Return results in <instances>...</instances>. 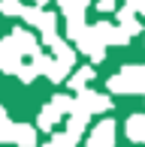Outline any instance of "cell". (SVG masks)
Segmentation results:
<instances>
[{"label": "cell", "instance_id": "obj_1", "mask_svg": "<svg viewBox=\"0 0 145 147\" xmlns=\"http://www.w3.org/2000/svg\"><path fill=\"white\" fill-rule=\"evenodd\" d=\"M112 93H145V66H121L118 75L109 78Z\"/></svg>", "mask_w": 145, "mask_h": 147}, {"label": "cell", "instance_id": "obj_2", "mask_svg": "<svg viewBox=\"0 0 145 147\" xmlns=\"http://www.w3.org/2000/svg\"><path fill=\"white\" fill-rule=\"evenodd\" d=\"M76 45H79V51H82V54H88L94 63H103V57H106V42H103V39L97 36L91 27L76 39Z\"/></svg>", "mask_w": 145, "mask_h": 147}, {"label": "cell", "instance_id": "obj_3", "mask_svg": "<svg viewBox=\"0 0 145 147\" xmlns=\"http://www.w3.org/2000/svg\"><path fill=\"white\" fill-rule=\"evenodd\" d=\"M0 69L9 72V75L21 69V51H18V45H15L12 36H6L3 42H0Z\"/></svg>", "mask_w": 145, "mask_h": 147}, {"label": "cell", "instance_id": "obj_4", "mask_svg": "<svg viewBox=\"0 0 145 147\" xmlns=\"http://www.w3.org/2000/svg\"><path fill=\"white\" fill-rule=\"evenodd\" d=\"M91 30H94L97 36H100L103 42H106V45H127V42H130V33L124 30L121 24L115 27V24H109V21H97Z\"/></svg>", "mask_w": 145, "mask_h": 147}, {"label": "cell", "instance_id": "obj_5", "mask_svg": "<svg viewBox=\"0 0 145 147\" xmlns=\"http://www.w3.org/2000/svg\"><path fill=\"white\" fill-rule=\"evenodd\" d=\"M79 102L91 111V114H103L112 108V99L106 93H94V90H79Z\"/></svg>", "mask_w": 145, "mask_h": 147}, {"label": "cell", "instance_id": "obj_6", "mask_svg": "<svg viewBox=\"0 0 145 147\" xmlns=\"http://www.w3.org/2000/svg\"><path fill=\"white\" fill-rule=\"evenodd\" d=\"M42 42L49 45L51 51H55V57L61 60V63H67V66H72V60H76V54H72V48L67 42H64L61 36H57V33H49V36H42Z\"/></svg>", "mask_w": 145, "mask_h": 147}, {"label": "cell", "instance_id": "obj_7", "mask_svg": "<svg viewBox=\"0 0 145 147\" xmlns=\"http://www.w3.org/2000/svg\"><path fill=\"white\" fill-rule=\"evenodd\" d=\"M91 141L97 147H112L115 144V123L112 120H100L94 126V132H91Z\"/></svg>", "mask_w": 145, "mask_h": 147}, {"label": "cell", "instance_id": "obj_8", "mask_svg": "<svg viewBox=\"0 0 145 147\" xmlns=\"http://www.w3.org/2000/svg\"><path fill=\"white\" fill-rule=\"evenodd\" d=\"M12 39H15V45H18V51L21 54H39V42L34 39V33L30 30H24V27H18V30H12Z\"/></svg>", "mask_w": 145, "mask_h": 147}, {"label": "cell", "instance_id": "obj_9", "mask_svg": "<svg viewBox=\"0 0 145 147\" xmlns=\"http://www.w3.org/2000/svg\"><path fill=\"white\" fill-rule=\"evenodd\" d=\"M124 132L133 144H145V114H133L124 126Z\"/></svg>", "mask_w": 145, "mask_h": 147}, {"label": "cell", "instance_id": "obj_10", "mask_svg": "<svg viewBox=\"0 0 145 147\" xmlns=\"http://www.w3.org/2000/svg\"><path fill=\"white\" fill-rule=\"evenodd\" d=\"M118 24H121V27L127 30L130 36H136V33L142 30V24H139V18H136V12L130 9V6H121V12H118Z\"/></svg>", "mask_w": 145, "mask_h": 147}, {"label": "cell", "instance_id": "obj_11", "mask_svg": "<svg viewBox=\"0 0 145 147\" xmlns=\"http://www.w3.org/2000/svg\"><path fill=\"white\" fill-rule=\"evenodd\" d=\"M15 144L18 147H36V126L15 123Z\"/></svg>", "mask_w": 145, "mask_h": 147}, {"label": "cell", "instance_id": "obj_12", "mask_svg": "<svg viewBox=\"0 0 145 147\" xmlns=\"http://www.w3.org/2000/svg\"><path fill=\"white\" fill-rule=\"evenodd\" d=\"M57 120H61V111H57L55 105L49 102V105H45L42 111H39V117H36V129H45V132H49L51 126L57 123Z\"/></svg>", "mask_w": 145, "mask_h": 147}, {"label": "cell", "instance_id": "obj_13", "mask_svg": "<svg viewBox=\"0 0 145 147\" xmlns=\"http://www.w3.org/2000/svg\"><path fill=\"white\" fill-rule=\"evenodd\" d=\"M79 144V135L76 132H55V135H51V141L49 144H42V147H76Z\"/></svg>", "mask_w": 145, "mask_h": 147}, {"label": "cell", "instance_id": "obj_14", "mask_svg": "<svg viewBox=\"0 0 145 147\" xmlns=\"http://www.w3.org/2000/svg\"><path fill=\"white\" fill-rule=\"evenodd\" d=\"M34 27H36V30H42V36H49V33H55V27H57V15H55V12H45V9H42Z\"/></svg>", "mask_w": 145, "mask_h": 147}, {"label": "cell", "instance_id": "obj_15", "mask_svg": "<svg viewBox=\"0 0 145 147\" xmlns=\"http://www.w3.org/2000/svg\"><path fill=\"white\" fill-rule=\"evenodd\" d=\"M91 78H94V69H91V66H85V69H79L72 78H67V81H70V87H72V90H85Z\"/></svg>", "mask_w": 145, "mask_h": 147}, {"label": "cell", "instance_id": "obj_16", "mask_svg": "<svg viewBox=\"0 0 145 147\" xmlns=\"http://www.w3.org/2000/svg\"><path fill=\"white\" fill-rule=\"evenodd\" d=\"M9 141H15V123L0 117V144H9Z\"/></svg>", "mask_w": 145, "mask_h": 147}, {"label": "cell", "instance_id": "obj_17", "mask_svg": "<svg viewBox=\"0 0 145 147\" xmlns=\"http://www.w3.org/2000/svg\"><path fill=\"white\" fill-rule=\"evenodd\" d=\"M51 105H55L61 114H70V111H72V105H76V99H72V96H64V93H57V96L51 99Z\"/></svg>", "mask_w": 145, "mask_h": 147}, {"label": "cell", "instance_id": "obj_18", "mask_svg": "<svg viewBox=\"0 0 145 147\" xmlns=\"http://www.w3.org/2000/svg\"><path fill=\"white\" fill-rule=\"evenodd\" d=\"M24 6L18 0H0V15H21Z\"/></svg>", "mask_w": 145, "mask_h": 147}, {"label": "cell", "instance_id": "obj_19", "mask_svg": "<svg viewBox=\"0 0 145 147\" xmlns=\"http://www.w3.org/2000/svg\"><path fill=\"white\" fill-rule=\"evenodd\" d=\"M15 75H18V78H21V81H24V84H30V81H34V78L39 75V72H36V66H21V69H18V72H15Z\"/></svg>", "mask_w": 145, "mask_h": 147}, {"label": "cell", "instance_id": "obj_20", "mask_svg": "<svg viewBox=\"0 0 145 147\" xmlns=\"http://www.w3.org/2000/svg\"><path fill=\"white\" fill-rule=\"evenodd\" d=\"M127 6L136 12V15H145V0H127Z\"/></svg>", "mask_w": 145, "mask_h": 147}, {"label": "cell", "instance_id": "obj_21", "mask_svg": "<svg viewBox=\"0 0 145 147\" xmlns=\"http://www.w3.org/2000/svg\"><path fill=\"white\" fill-rule=\"evenodd\" d=\"M97 9L100 12H112L115 9V0H97Z\"/></svg>", "mask_w": 145, "mask_h": 147}, {"label": "cell", "instance_id": "obj_22", "mask_svg": "<svg viewBox=\"0 0 145 147\" xmlns=\"http://www.w3.org/2000/svg\"><path fill=\"white\" fill-rule=\"evenodd\" d=\"M0 117H6V108H3V105H0Z\"/></svg>", "mask_w": 145, "mask_h": 147}, {"label": "cell", "instance_id": "obj_23", "mask_svg": "<svg viewBox=\"0 0 145 147\" xmlns=\"http://www.w3.org/2000/svg\"><path fill=\"white\" fill-rule=\"evenodd\" d=\"M85 147H97V144H94V141H88V144H85Z\"/></svg>", "mask_w": 145, "mask_h": 147}]
</instances>
